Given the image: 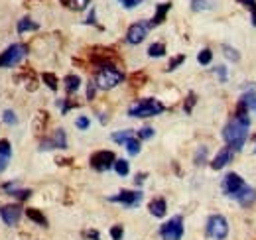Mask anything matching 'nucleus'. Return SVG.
<instances>
[{
  "label": "nucleus",
  "instance_id": "aec40b11",
  "mask_svg": "<svg viewBox=\"0 0 256 240\" xmlns=\"http://www.w3.org/2000/svg\"><path fill=\"white\" fill-rule=\"evenodd\" d=\"M26 214H28V218L34 220V222H38L40 226H48V218L44 216V212L38 209H28L26 210Z\"/></svg>",
  "mask_w": 256,
  "mask_h": 240
},
{
  "label": "nucleus",
  "instance_id": "f8f14e48",
  "mask_svg": "<svg viewBox=\"0 0 256 240\" xmlns=\"http://www.w3.org/2000/svg\"><path fill=\"white\" fill-rule=\"evenodd\" d=\"M232 156H234V152L230 150L228 146H224V148H221V150L217 152V156L213 158V162H211V168H213V170H223L226 164H230Z\"/></svg>",
  "mask_w": 256,
  "mask_h": 240
},
{
  "label": "nucleus",
  "instance_id": "dca6fc26",
  "mask_svg": "<svg viewBox=\"0 0 256 240\" xmlns=\"http://www.w3.org/2000/svg\"><path fill=\"white\" fill-rule=\"evenodd\" d=\"M81 87V77L79 75H67L65 77V89L69 94H73V92H77Z\"/></svg>",
  "mask_w": 256,
  "mask_h": 240
},
{
  "label": "nucleus",
  "instance_id": "5701e85b",
  "mask_svg": "<svg viewBox=\"0 0 256 240\" xmlns=\"http://www.w3.org/2000/svg\"><path fill=\"white\" fill-rule=\"evenodd\" d=\"M164 54H166V46L160 44V42H158V44H152V46L148 48V56H150V58H162Z\"/></svg>",
  "mask_w": 256,
  "mask_h": 240
},
{
  "label": "nucleus",
  "instance_id": "1a4fd4ad",
  "mask_svg": "<svg viewBox=\"0 0 256 240\" xmlns=\"http://www.w3.org/2000/svg\"><path fill=\"white\" fill-rule=\"evenodd\" d=\"M148 30H150V24H146V22H136V24H132L126 32V42L130 46L142 44L144 38L148 36Z\"/></svg>",
  "mask_w": 256,
  "mask_h": 240
},
{
  "label": "nucleus",
  "instance_id": "4c0bfd02",
  "mask_svg": "<svg viewBox=\"0 0 256 240\" xmlns=\"http://www.w3.org/2000/svg\"><path fill=\"white\" fill-rule=\"evenodd\" d=\"M195 104V94L190 92V96H188V102H186V112H192V106Z\"/></svg>",
  "mask_w": 256,
  "mask_h": 240
},
{
  "label": "nucleus",
  "instance_id": "c756f323",
  "mask_svg": "<svg viewBox=\"0 0 256 240\" xmlns=\"http://www.w3.org/2000/svg\"><path fill=\"white\" fill-rule=\"evenodd\" d=\"M10 154H12V150H10V142H8V140H0V158L8 160Z\"/></svg>",
  "mask_w": 256,
  "mask_h": 240
},
{
  "label": "nucleus",
  "instance_id": "a19ab883",
  "mask_svg": "<svg viewBox=\"0 0 256 240\" xmlns=\"http://www.w3.org/2000/svg\"><path fill=\"white\" fill-rule=\"evenodd\" d=\"M144 180H146V174H138V176H136V185H142V183H144Z\"/></svg>",
  "mask_w": 256,
  "mask_h": 240
},
{
  "label": "nucleus",
  "instance_id": "bb28decb",
  "mask_svg": "<svg viewBox=\"0 0 256 240\" xmlns=\"http://www.w3.org/2000/svg\"><path fill=\"white\" fill-rule=\"evenodd\" d=\"M223 52H224V58H226V60L234 61V63H236V61L240 60V54H238V52H236L234 48H230V46H226V44H224V46H223Z\"/></svg>",
  "mask_w": 256,
  "mask_h": 240
},
{
  "label": "nucleus",
  "instance_id": "c85d7f7f",
  "mask_svg": "<svg viewBox=\"0 0 256 240\" xmlns=\"http://www.w3.org/2000/svg\"><path fill=\"white\" fill-rule=\"evenodd\" d=\"M150 138H154V128L144 126L138 130V140H150Z\"/></svg>",
  "mask_w": 256,
  "mask_h": 240
},
{
  "label": "nucleus",
  "instance_id": "39448f33",
  "mask_svg": "<svg viewBox=\"0 0 256 240\" xmlns=\"http://www.w3.org/2000/svg\"><path fill=\"white\" fill-rule=\"evenodd\" d=\"M207 234L213 240H224L228 234V222L223 214H211L207 218Z\"/></svg>",
  "mask_w": 256,
  "mask_h": 240
},
{
  "label": "nucleus",
  "instance_id": "423d86ee",
  "mask_svg": "<svg viewBox=\"0 0 256 240\" xmlns=\"http://www.w3.org/2000/svg\"><path fill=\"white\" fill-rule=\"evenodd\" d=\"M160 236L164 240H182L184 238V218L172 216L168 222L160 226Z\"/></svg>",
  "mask_w": 256,
  "mask_h": 240
},
{
  "label": "nucleus",
  "instance_id": "f3484780",
  "mask_svg": "<svg viewBox=\"0 0 256 240\" xmlns=\"http://www.w3.org/2000/svg\"><path fill=\"white\" fill-rule=\"evenodd\" d=\"M16 30H18V34H24V32L38 30V22H34L32 18H28V16H24V18H20V22H18V26H16Z\"/></svg>",
  "mask_w": 256,
  "mask_h": 240
},
{
  "label": "nucleus",
  "instance_id": "72a5a7b5",
  "mask_svg": "<svg viewBox=\"0 0 256 240\" xmlns=\"http://www.w3.org/2000/svg\"><path fill=\"white\" fill-rule=\"evenodd\" d=\"M89 124H91V120L87 118V116H79V118L75 120V126H77L79 130H87V128H89Z\"/></svg>",
  "mask_w": 256,
  "mask_h": 240
},
{
  "label": "nucleus",
  "instance_id": "79ce46f5",
  "mask_svg": "<svg viewBox=\"0 0 256 240\" xmlns=\"http://www.w3.org/2000/svg\"><path fill=\"white\" fill-rule=\"evenodd\" d=\"M250 20H252V26L256 28V6L250 8Z\"/></svg>",
  "mask_w": 256,
  "mask_h": 240
},
{
  "label": "nucleus",
  "instance_id": "a878e982",
  "mask_svg": "<svg viewBox=\"0 0 256 240\" xmlns=\"http://www.w3.org/2000/svg\"><path fill=\"white\" fill-rule=\"evenodd\" d=\"M42 81H44L52 90L58 89V77H56L54 73H44V75H42Z\"/></svg>",
  "mask_w": 256,
  "mask_h": 240
},
{
  "label": "nucleus",
  "instance_id": "f704fd0d",
  "mask_svg": "<svg viewBox=\"0 0 256 240\" xmlns=\"http://www.w3.org/2000/svg\"><path fill=\"white\" fill-rule=\"evenodd\" d=\"M4 120L8 122V124H16L18 122V118H16V114H14V110H4Z\"/></svg>",
  "mask_w": 256,
  "mask_h": 240
},
{
  "label": "nucleus",
  "instance_id": "ea45409f",
  "mask_svg": "<svg viewBox=\"0 0 256 240\" xmlns=\"http://www.w3.org/2000/svg\"><path fill=\"white\" fill-rule=\"evenodd\" d=\"M238 2H240V4H242V6H246V8H248V10H250V8H252V6H256V0H238Z\"/></svg>",
  "mask_w": 256,
  "mask_h": 240
},
{
  "label": "nucleus",
  "instance_id": "58836bf2",
  "mask_svg": "<svg viewBox=\"0 0 256 240\" xmlns=\"http://www.w3.org/2000/svg\"><path fill=\"white\" fill-rule=\"evenodd\" d=\"M215 71H217V75H219V79H221V81H226V69H224L223 65H219V67H217V69H215Z\"/></svg>",
  "mask_w": 256,
  "mask_h": 240
},
{
  "label": "nucleus",
  "instance_id": "cd10ccee",
  "mask_svg": "<svg viewBox=\"0 0 256 240\" xmlns=\"http://www.w3.org/2000/svg\"><path fill=\"white\" fill-rule=\"evenodd\" d=\"M211 60H213V52H211V50H201L199 56H197V61H199L201 65H209Z\"/></svg>",
  "mask_w": 256,
  "mask_h": 240
},
{
  "label": "nucleus",
  "instance_id": "7ed1b4c3",
  "mask_svg": "<svg viewBox=\"0 0 256 240\" xmlns=\"http://www.w3.org/2000/svg\"><path fill=\"white\" fill-rule=\"evenodd\" d=\"M160 112H164V104L158 98H144L128 108V116H134V118H150Z\"/></svg>",
  "mask_w": 256,
  "mask_h": 240
},
{
  "label": "nucleus",
  "instance_id": "4468645a",
  "mask_svg": "<svg viewBox=\"0 0 256 240\" xmlns=\"http://www.w3.org/2000/svg\"><path fill=\"white\" fill-rule=\"evenodd\" d=\"M148 210H150V214H152V216L162 218V216L166 214V210H168V205H166V201H164L162 197H158V199H152V201H150Z\"/></svg>",
  "mask_w": 256,
  "mask_h": 240
},
{
  "label": "nucleus",
  "instance_id": "412c9836",
  "mask_svg": "<svg viewBox=\"0 0 256 240\" xmlns=\"http://www.w3.org/2000/svg\"><path fill=\"white\" fill-rule=\"evenodd\" d=\"M130 138H134V130H120V132H114L112 134V140L116 144H126Z\"/></svg>",
  "mask_w": 256,
  "mask_h": 240
},
{
  "label": "nucleus",
  "instance_id": "a18cd8bd",
  "mask_svg": "<svg viewBox=\"0 0 256 240\" xmlns=\"http://www.w3.org/2000/svg\"><path fill=\"white\" fill-rule=\"evenodd\" d=\"M252 140H254V142H256V136H254V138H252ZM254 154H256V150H254Z\"/></svg>",
  "mask_w": 256,
  "mask_h": 240
},
{
  "label": "nucleus",
  "instance_id": "6e6552de",
  "mask_svg": "<svg viewBox=\"0 0 256 240\" xmlns=\"http://www.w3.org/2000/svg\"><path fill=\"white\" fill-rule=\"evenodd\" d=\"M114 162H116L114 154L108 150L95 152V154L91 156V168L96 170V172H106V170H110V168L114 166Z\"/></svg>",
  "mask_w": 256,
  "mask_h": 240
},
{
  "label": "nucleus",
  "instance_id": "393cba45",
  "mask_svg": "<svg viewBox=\"0 0 256 240\" xmlns=\"http://www.w3.org/2000/svg\"><path fill=\"white\" fill-rule=\"evenodd\" d=\"M124 146H126V152L130 156H138L140 154V140L138 138H130Z\"/></svg>",
  "mask_w": 256,
  "mask_h": 240
},
{
  "label": "nucleus",
  "instance_id": "0eeeda50",
  "mask_svg": "<svg viewBox=\"0 0 256 240\" xmlns=\"http://www.w3.org/2000/svg\"><path fill=\"white\" fill-rule=\"evenodd\" d=\"M246 189V183H244V180L238 176V174H226L223 180V191L226 197H232V199H236L242 191Z\"/></svg>",
  "mask_w": 256,
  "mask_h": 240
},
{
  "label": "nucleus",
  "instance_id": "473e14b6",
  "mask_svg": "<svg viewBox=\"0 0 256 240\" xmlns=\"http://www.w3.org/2000/svg\"><path fill=\"white\" fill-rule=\"evenodd\" d=\"M184 61H186V56H178V58H174V60L168 63V71H176Z\"/></svg>",
  "mask_w": 256,
  "mask_h": 240
},
{
  "label": "nucleus",
  "instance_id": "4be33fe9",
  "mask_svg": "<svg viewBox=\"0 0 256 240\" xmlns=\"http://www.w3.org/2000/svg\"><path fill=\"white\" fill-rule=\"evenodd\" d=\"M213 8V0H192L193 12H203V10H211Z\"/></svg>",
  "mask_w": 256,
  "mask_h": 240
},
{
  "label": "nucleus",
  "instance_id": "e433bc0d",
  "mask_svg": "<svg viewBox=\"0 0 256 240\" xmlns=\"http://www.w3.org/2000/svg\"><path fill=\"white\" fill-rule=\"evenodd\" d=\"M95 92H96V85H95V81H91V83L87 85V98L93 100V98H95Z\"/></svg>",
  "mask_w": 256,
  "mask_h": 240
},
{
  "label": "nucleus",
  "instance_id": "c03bdc74",
  "mask_svg": "<svg viewBox=\"0 0 256 240\" xmlns=\"http://www.w3.org/2000/svg\"><path fill=\"white\" fill-rule=\"evenodd\" d=\"M4 166H6V164H4V158H2V160H0V172L4 170Z\"/></svg>",
  "mask_w": 256,
  "mask_h": 240
},
{
  "label": "nucleus",
  "instance_id": "2eb2a0df",
  "mask_svg": "<svg viewBox=\"0 0 256 240\" xmlns=\"http://www.w3.org/2000/svg\"><path fill=\"white\" fill-rule=\"evenodd\" d=\"M236 201L242 205V207H248V205H252L256 201V189H252V187H248L246 185V189L236 197Z\"/></svg>",
  "mask_w": 256,
  "mask_h": 240
},
{
  "label": "nucleus",
  "instance_id": "f257e3e1",
  "mask_svg": "<svg viewBox=\"0 0 256 240\" xmlns=\"http://www.w3.org/2000/svg\"><path fill=\"white\" fill-rule=\"evenodd\" d=\"M248 124L240 122L238 118H232L226 122V126L223 128V138L226 142V146L230 148L232 152H240L244 142L248 140Z\"/></svg>",
  "mask_w": 256,
  "mask_h": 240
},
{
  "label": "nucleus",
  "instance_id": "7c9ffc66",
  "mask_svg": "<svg viewBox=\"0 0 256 240\" xmlns=\"http://www.w3.org/2000/svg\"><path fill=\"white\" fill-rule=\"evenodd\" d=\"M205 160H207V148L205 146H201L197 154H195V166H201V164H205Z\"/></svg>",
  "mask_w": 256,
  "mask_h": 240
},
{
  "label": "nucleus",
  "instance_id": "a211bd4d",
  "mask_svg": "<svg viewBox=\"0 0 256 240\" xmlns=\"http://www.w3.org/2000/svg\"><path fill=\"white\" fill-rule=\"evenodd\" d=\"M52 140V144H54V148H60V150H65L67 148V140H65V132L60 128V130H56L54 132V136L50 138Z\"/></svg>",
  "mask_w": 256,
  "mask_h": 240
},
{
  "label": "nucleus",
  "instance_id": "b1692460",
  "mask_svg": "<svg viewBox=\"0 0 256 240\" xmlns=\"http://www.w3.org/2000/svg\"><path fill=\"white\" fill-rule=\"evenodd\" d=\"M112 168H114V172H116L118 176H122V178H124V176H128V172H130V166H128L126 160H116Z\"/></svg>",
  "mask_w": 256,
  "mask_h": 240
},
{
  "label": "nucleus",
  "instance_id": "6ab92c4d",
  "mask_svg": "<svg viewBox=\"0 0 256 240\" xmlns=\"http://www.w3.org/2000/svg\"><path fill=\"white\" fill-rule=\"evenodd\" d=\"M4 189H6L12 197H16V199H20V201H26V199L32 195V191H30V189H14L12 185H4Z\"/></svg>",
  "mask_w": 256,
  "mask_h": 240
},
{
  "label": "nucleus",
  "instance_id": "9b49d317",
  "mask_svg": "<svg viewBox=\"0 0 256 240\" xmlns=\"http://www.w3.org/2000/svg\"><path fill=\"white\" fill-rule=\"evenodd\" d=\"M22 216V207L20 205H4L0 209V218L8 224V226H14Z\"/></svg>",
  "mask_w": 256,
  "mask_h": 240
},
{
  "label": "nucleus",
  "instance_id": "37998d69",
  "mask_svg": "<svg viewBox=\"0 0 256 240\" xmlns=\"http://www.w3.org/2000/svg\"><path fill=\"white\" fill-rule=\"evenodd\" d=\"M87 24H95V10H91V14L87 18Z\"/></svg>",
  "mask_w": 256,
  "mask_h": 240
},
{
  "label": "nucleus",
  "instance_id": "9d476101",
  "mask_svg": "<svg viewBox=\"0 0 256 240\" xmlns=\"http://www.w3.org/2000/svg\"><path fill=\"white\" fill-rule=\"evenodd\" d=\"M108 201H112V203H122L124 207H136V205H140V201H142V191L124 189V191H120L118 195L108 197Z\"/></svg>",
  "mask_w": 256,
  "mask_h": 240
},
{
  "label": "nucleus",
  "instance_id": "f03ea898",
  "mask_svg": "<svg viewBox=\"0 0 256 240\" xmlns=\"http://www.w3.org/2000/svg\"><path fill=\"white\" fill-rule=\"evenodd\" d=\"M124 79V73L120 69H116L114 65H104V67H98L95 75V85L96 89L108 90L114 89L116 85H120Z\"/></svg>",
  "mask_w": 256,
  "mask_h": 240
},
{
  "label": "nucleus",
  "instance_id": "ddd939ff",
  "mask_svg": "<svg viewBox=\"0 0 256 240\" xmlns=\"http://www.w3.org/2000/svg\"><path fill=\"white\" fill-rule=\"evenodd\" d=\"M170 8H172V4H170V2L158 4V8H156V14H154V18L150 20V28H154V26H160L162 22L166 20V16H168Z\"/></svg>",
  "mask_w": 256,
  "mask_h": 240
},
{
  "label": "nucleus",
  "instance_id": "2f4dec72",
  "mask_svg": "<svg viewBox=\"0 0 256 240\" xmlns=\"http://www.w3.org/2000/svg\"><path fill=\"white\" fill-rule=\"evenodd\" d=\"M124 236V228L120 226V224H114L112 228H110V238L112 240H122Z\"/></svg>",
  "mask_w": 256,
  "mask_h": 240
},
{
  "label": "nucleus",
  "instance_id": "20e7f679",
  "mask_svg": "<svg viewBox=\"0 0 256 240\" xmlns=\"http://www.w3.org/2000/svg\"><path fill=\"white\" fill-rule=\"evenodd\" d=\"M26 54H28V48H26L24 44H12L10 48H6V50L0 54V69L18 65L20 61L26 58Z\"/></svg>",
  "mask_w": 256,
  "mask_h": 240
},
{
  "label": "nucleus",
  "instance_id": "c9c22d12",
  "mask_svg": "<svg viewBox=\"0 0 256 240\" xmlns=\"http://www.w3.org/2000/svg\"><path fill=\"white\" fill-rule=\"evenodd\" d=\"M118 2H120V4H122L126 10H132V8H136V6H138L142 0H118Z\"/></svg>",
  "mask_w": 256,
  "mask_h": 240
}]
</instances>
